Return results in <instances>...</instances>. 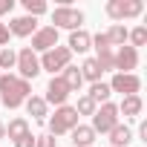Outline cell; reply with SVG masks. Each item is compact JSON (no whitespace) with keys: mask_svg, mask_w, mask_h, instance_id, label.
<instances>
[{"mask_svg":"<svg viewBox=\"0 0 147 147\" xmlns=\"http://www.w3.org/2000/svg\"><path fill=\"white\" fill-rule=\"evenodd\" d=\"M69 87L63 84V78L61 75H52L49 78V84H46V95H43V101L46 104H55V107H63L66 101H69Z\"/></svg>","mask_w":147,"mask_h":147,"instance_id":"10","label":"cell"},{"mask_svg":"<svg viewBox=\"0 0 147 147\" xmlns=\"http://www.w3.org/2000/svg\"><path fill=\"white\" fill-rule=\"evenodd\" d=\"M81 121H78V113H75V107H69V104H63V107H55V113L46 118V127H49V136H66V133H72Z\"/></svg>","mask_w":147,"mask_h":147,"instance_id":"2","label":"cell"},{"mask_svg":"<svg viewBox=\"0 0 147 147\" xmlns=\"http://www.w3.org/2000/svg\"><path fill=\"white\" fill-rule=\"evenodd\" d=\"M144 43H147V26H144V23L127 32V46H133V49H138V46H144Z\"/></svg>","mask_w":147,"mask_h":147,"instance_id":"24","label":"cell"},{"mask_svg":"<svg viewBox=\"0 0 147 147\" xmlns=\"http://www.w3.org/2000/svg\"><path fill=\"white\" fill-rule=\"evenodd\" d=\"M107 147H110V144H107Z\"/></svg>","mask_w":147,"mask_h":147,"instance_id":"35","label":"cell"},{"mask_svg":"<svg viewBox=\"0 0 147 147\" xmlns=\"http://www.w3.org/2000/svg\"><path fill=\"white\" fill-rule=\"evenodd\" d=\"M127 32H130V29H127L124 23H113V26H110L104 35H107L110 46H124V43H127Z\"/></svg>","mask_w":147,"mask_h":147,"instance_id":"20","label":"cell"},{"mask_svg":"<svg viewBox=\"0 0 147 147\" xmlns=\"http://www.w3.org/2000/svg\"><path fill=\"white\" fill-rule=\"evenodd\" d=\"M15 147H35V136H32V130H29L26 136H20V138H15Z\"/></svg>","mask_w":147,"mask_h":147,"instance_id":"30","label":"cell"},{"mask_svg":"<svg viewBox=\"0 0 147 147\" xmlns=\"http://www.w3.org/2000/svg\"><path fill=\"white\" fill-rule=\"evenodd\" d=\"M107 136H110V147H130V144H133V130H130L127 124H121V121H118Z\"/></svg>","mask_w":147,"mask_h":147,"instance_id":"16","label":"cell"},{"mask_svg":"<svg viewBox=\"0 0 147 147\" xmlns=\"http://www.w3.org/2000/svg\"><path fill=\"white\" fill-rule=\"evenodd\" d=\"M55 136H49V133H43V136H35V147H55Z\"/></svg>","mask_w":147,"mask_h":147,"instance_id":"29","label":"cell"},{"mask_svg":"<svg viewBox=\"0 0 147 147\" xmlns=\"http://www.w3.org/2000/svg\"><path fill=\"white\" fill-rule=\"evenodd\" d=\"M110 90L113 92H121V98L124 95H138L141 92V78L136 75V72H130V75H124V72H113Z\"/></svg>","mask_w":147,"mask_h":147,"instance_id":"9","label":"cell"},{"mask_svg":"<svg viewBox=\"0 0 147 147\" xmlns=\"http://www.w3.org/2000/svg\"><path fill=\"white\" fill-rule=\"evenodd\" d=\"M9 29H6V23H0V49H3V46H9Z\"/></svg>","mask_w":147,"mask_h":147,"instance_id":"32","label":"cell"},{"mask_svg":"<svg viewBox=\"0 0 147 147\" xmlns=\"http://www.w3.org/2000/svg\"><path fill=\"white\" fill-rule=\"evenodd\" d=\"M29 133V121L23 118V115H18V118H12L9 124H6V138H20V136H26Z\"/></svg>","mask_w":147,"mask_h":147,"instance_id":"21","label":"cell"},{"mask_svg":"<svg viewBox=\"0 0 147 147\" xmlns=\"http://www.w3.org/2000/svg\"><path fill=\"white\" fill-rule=\"evenodd\" d=\"M58 38H61V32L55 26H38V32L32 35V46L29 49L35 55H43V52H49V49L58 46Z\"/></svg>","mask_w":147,"mask_h":147,"instance_id":"8","label":"cell"},{"mask_svg":"<svg viewBox=\"0 0 147 147\" xmlns=\"http://www.w3.org/2000/svg\"><path fill=\"white\" fill-rule=\"evenodd\" d=\"M138 69V49L133 46H118L115 49V72H124V75H130V72Z\"/></svg>","mask_w":147,"mask_h":147,"instance_id":"11","label":"cell"},{"mask_svg":"<svg viewBox=\"0 0 147 147\" xmlns=\"http://www.w3.org/2000/svg\"><path fill=\"white\" fill-rule=\"evenodd\" d=\"M61 78H63V84L69 87V92H78V90L84 87V78H81V69H78V66H72V63H69V66H66V69L61 72Z\"/></svg>","mask_w":147,"mask_h":147,"instance_id":"18","label":"cell"},{"mask_svg":"<svg viewBox=\"0 0 147 147\" xmlns=\"http://www.w3.org/2000/svg\"><path fill=\"white\" fill-rule=\"evenodd\" d=\"M95 104H107L110 101V95H113V90H110V84H104V81H95L92 87H90V92H87Z\"/></svg>","mask_w":147,"mask_h":147,"instance_id":"22","label":"cell"},{"mask_svg":"<svg viewBox=\"0 0 147 147\" xmlns=\"http://www.w3.org/2000/svg\"><path fill=\"white\" fill-rule=\"evenodd\" d=\"M69 138H72L75 147H92V144H95V133H92L90 124H78L75 130L69 133Z\"/></svg>","mask_w":147,"mask_h":147,"instance_id":"17","label":"cell"},{"mask_svg":"<svg viewBox=\"0 0 147 147\" xmlns=\"http://www.w3.org/2000/svg\"><path fill=\"white\" fill-rule=\"evenodd\" d=\"M104 12H107V18H110L113 23H124V20L141 18L144 3H141V0H107Z\"/></svg>","mask_w":147,"mask_h":147,"instance_id":"3","label":"cell"},{"mask_svg":"<svg viewBox=\"0 0 147 147\" xmlns=\"http://www.w3.org/2000/svg\"><path fill=\"white\" fill-rule=\"evenodd\" d=\"M0 138H6V124L0 121Z\"/></svg>","mask_w":147,"mask_h":147,"instance_id":"34","label":"cell"},{"mask_svg":"<svg viewBox=\"0 0 147 147\" xmlns=\"http://www.w3.org/2000/svg\"><path fill=\"white\" fill-rule=\"evenodd\" d=\"M66 49L72 52V55H84V52H90L92 49V35L87 32V29H75V32H69V40H66Z\"/></svg>","mask_w":147,"mask_h":147,"instance_id":"13","label":"cell"},{"mask_svg":"<svg viewBox=\"0 0 147 147\" xmlns=\"http://www.w3.org/2000/svg\"><path fill=\"white\" fill-rule=\"evenodd\" d=\"M115 107H118V115H124V118H138L141 110H144V101H141V95H124L121 104H115Z\"/></svg>","mask_w":147,"mask_h":147,"instance_id":"14","label":"cell"},{"mask_svg":"<svg viewBox=\"0 0 147 147\" xmlns=\"http://www.w3.org/2000/svg\"><path fill=\"white\" fill-rule=\"evenodd\" d=\"M138 136H141V138H147V124H144V121L138 124Z\"/></svg>","mask_w":147,"mask_h":147,"instance_id":"33","label":"cell"},{"mask_svg":"<svg viewBox=\"0 0 147 147\" xmlns=\"http://www.w3.org/2000/svg\"><path fill=\"white\" fill-rule=\"evenodd\" d=\"M38 61H40V72H52V75H58V72H63V69L72 63V52H69L66 46L58 43L55 49L38 55Z\"/></svg>","mask_w":147,"mask_h":147,"instance_id":"5","label":"cell"},{"mask_svg":"<svg viewBox=\"0 0 147 147\" xmlns=\"http://www.w3.org/2000/svg\"><path fill=\"white\" fill-rule=\"evenodd\" d=\"M78 69H81V78H84V81H90V84H95V81H101V75H104V72H101V66H98V61H95V58H87V61H84V63H81Z\"/></svg>","mask_w":147,"mask_h":147,"instance_id":"19","label":"cell"},{"mask_svg":"<svg viewBox=\"0 0 147 147\" xmlns=\"http://www.w3.org/2000/svg\"><path fill=\"white\" fill-rule=\"evenodd\" d=\"M15 69H18V78H23V81H35L38 75H40V61H38V55L29 49V46H23V49H18V63H15Z\"/></svg>","mask_w":147,"mask_h":147,"instance_id":"6","label":"cell"},{"mask_svg":"<svg viewBox=\"0 0 147 147\" xmlns=\"http://www.w3.org/2000/svg\"><path fill=\"white\" fill-rule=\"evenodd\" d=\"M32 95V84L18 78L15 72H3L0 75V104L6 110H18L23 107V101Z\"/></svg>","mask_w":147,"mask_h":147,"instance_id":"1","label":"cell"},{"mask_svg":"<svg viewBox=\"0 0 147 147\" xmlns=\"http://www.w3.org/2000/svg\"><path fill=\"white\" fill-rule=\"evenodd\" d=\"M15 63H18V52L12 46H3L0 49V75L9 72V69H15Z\"/></svg>","mask_w":147,"mask_h":147,"instance_id":"23","label":"cell"},{"mask_svg":"<svg viewBox=\"0 0 147 147\" xmlns=\"http://www.w3.org/2000/svg\"><path fill=\"white\" fill-rule=\"evenodd\" d=\"M12 9H15V0H0V20L6 15H12Z\"/></svg>","mask_w":147,"mask_h":147,"instance_id":"31","label":"cell"},{"mask_svg":"<svg viewBox=\"0 0 147 147\" xmlns=\"http://www.w3.org/2000/svg\"><path fill=\"white\" fill-rule=\"evenodd\" d=\"M95 61H98L101 72H115V49H104V52H98Z\"/></svg>","mask_w":147,"mask_h":147,"instance_id":"26","label":"cell"},{"mask_svg":"<svg viewBox=\"0 0 147 147\" xmlns=\"http://www.w3.org/2000/svg\"><path fill=\"white\" fill-rule=\"evenodd\" d=\"M20 3H23V12H26L29 18H40V15H46V12H49L46 0H20Z\"/></svg>","mask_w":147,"mask_h":147,"instance_id":"25","label":"cell"},{"mask_svg":"<svg viewBox=\"0 0 147 147\" xmlns=\"http://www.w3.org/2000/svg\"><path fill=\"white\" fill-rule=\"evenodd\" d=\"M95 110H98V104H95L90 95H81V98H78V104H75L78 118H81V115H90V118H92V115H95Z\"/></svg>","mask_w":147,"mask_h":147,"instance_id":"27","label":"cell"},{"mask_svg":"<svg viewBox=\"0 0 147 147\" xmlns=\"http://www.w3.org/2000/svg\"><path fill=\"white\" fill-rule=\"evenodd\" d=\"M115 124H118V107H115L113 101H107V104H101V107L95 110V115H92V124H90V127H92V133H95V136H98V133H104V136H107Z\"/></svg>","mask_w":147,"mask_h":147,"instance_id":"7","label":"cell"},{"mask_svg":"<svg viewBox=\"0 0 147 147\" xmlns=\"http://www.w3.org/2000/svg\"><path fill=\"white\" fill-rule=\"evenodd\" d=\"M6 29H9L12 38H32V35L38 32V18L18 15V18H12V20L6 23Z\"/></svg>","mask_w":147,"mask_h":147,"instance_id":"12","label":"cell"},{"mask_svg":"<svg viewBox=\"0 0 147 147\" xmlns=\"http://www.w3.org/2000/svg\"><path fill=\"white\" fill-rule=\"evenodd\" d=\"M49 20H52V26H55L58 32H61V29L75 32V29L84 26V12L75 9V6H55V9L49 12Z\"/></svg>","mask_w":147,"mask_h":147,"instance_id":"4","label":"cell"},{"mask_svg":"<svg viewBox=\"0 0 147 147\" xmlns=\"http://www.w3.org/2000/svg\"><path fill=\"white\" fill-rule=\"evenodd\" d=\"M92 49H95V55H98V52H104V49H113L104 32H95V35H92Z\"/></svg>","mask_w":147,"mask_h":147,"instance_id":"28","label":"cell"},{"mask_svg":"<svg viewBox=\"0 0 147 147\" xmlns=\"http://www.w3.org/2000/svg\"><path fill=\"white\" fill-rule=\"evenodd\" d=\"M23 107H26V113H29L32 118H38V121H46V118H49V104L43 101V95H29V98L23 101Z\"/></svg>","mask_w":147,"mask_h":147,"instance_id":"15","label":"cell"}]
</instances>
